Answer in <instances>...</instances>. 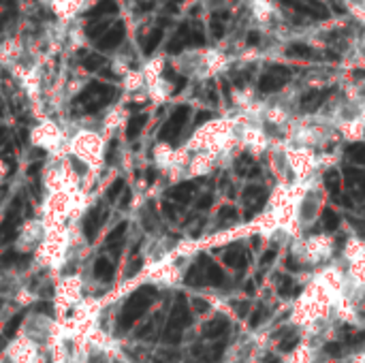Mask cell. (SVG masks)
<instances>
[{"instance_id": "836d02e7", "label": "cell", "mask_w": 365, "mask_h": 363, "mask_svg": "<svg viewBox=\"0 0 365 363\" xmlns=\"http://www.w3.org/2000/svg\"><path fill=\"white\" fill-rule=\"evenodd\" d=\"M211 28H214V37H216V39H222V37H225V26H222L218 20L211 22Z\"/></svg>"}, {"instance_id": "9c48e42d", "label": "cell", "mask_w": 365, "mask_h": 363, "mask_svg": "<svg viewBox=\"0 0 365 363\" xmlns=\"http://www.w3.org/2000/svg\"><path fill=\"white\" fill-rule=\"evenodd\" d=\"M227 327H228V320L225 318V316H216V318H211L209 323H205L203 327V336L205 338H218V336H222V333L227 331Z\"/></svg>"}, {"instance_id": "b9f144b4", "label": "cell", "mask_w": 365, "mask_h": 363, "mask_svg": "<svg viewBox=\"0 0 365 363\" xmlns=\"http://www.w3.org/2000/svg\"><path fill=\"white\" fill-rule=\"evenodd\" d=\"M235 308H237L239 316H246V312H248V303H244V301H235Z\"/></svg>"}, {"instance_id": "f6af8a7d", "label": "cell", "mask_w": 365, "mask_h": 363, "mask_svg": "<svg viewBox=\"0 0 365 363\" xmlns=\"http://www.w3.org/2000/svg\"><path fill=\"white\" fill-rule=\"evenodd\" d=\"M265 363H280V361H278V357H274V355H265Z\"/></svg>"}, {"instance_id": "2e32d148", "label": "cell", "mask_w": 365, "mask_h": 363, "mask_svg": "<svg viewBox=\"0 0 365 363\" xmlns=\"http://www.w3.org/2000/svg\"><path fill=\"white\" fill-rule=\"evenodd\" d=\"M325 186L327 190L333 195V199L340 197V188H342V180H340V173L335 171V169H329L325 173Z\"/></svg>"}, {"instance_id": "484cf974", "label": "cell", "mask_w": 365, "mask_h": 363, "mask_svg": "<svg viewBox=\"0 0 365 363\" xmlns=\"http://www.w3.org/2000/svg\"><path fill=\"white\" fill-rule=\"evenodd\" d=\"M278 291H280L282 297L291 295V291H293V280H291V276H280V280H278Z\"/></svg>"}, {"instance_id": "9a60e30c", "label": "cell", "mask_w": 365, "mask_h": 363, "mask_svg": "<svg viewBox=\"0 0 365 363\" xmlns=\"http://www.w3.org/2000/svg\"><path fill=\"white\" fill-rule=\"evenodd\" d=\"M94 276H96L98 280H111L114 278V263H111L109 259H96V263H94Z\"/></svg>"}, {"instance_id": "6da1fadb", "label": "cell", "mask_w": 365, "mask_h": 363, "mask_svg": "<svg viewBox=\"0 0 365 363\" xmlns=\"http://www.w3.org/2000/svg\"><path fill=\"white\" fill-rule=\"evenodd\" d=\"M154 297H156V293H154L152 286H141L137 293H133V297L126 301L124 310L120 312V318H117V327H120V331L131 329L141 316L148 312V308L152 306Z\"/></svg>"}, {"instance_id": "7c38bea8", "label": "cell", "mask_w": 365, "mask_h": 363, "mask_svg": "<svg viewBox=\"0 0 365 363\" xmlns=\"http://www.w3.org/2000/svg\"><path fill=\"white\" fill-rule=\"evenodd\" d=\"M284 84H286L284 77H278V75H274V73H267V75H263V77H261V81H258V88H261V92H275V90H280Z\"/></svg>"}, {"instance_id": "8992f818", "label": "cell", "mask_w": 365, "mask_h": 363, "mask_svg": "<svg viewBox=\"0 0 365 363\" xmlns=\"http://www.w3.org/2000/svg\"><path fill=\"white\" fill-rule=\"evenodd\" d=\"M265 199H267V195H265V190L261 186H248V188L244 190V203L250 205V212H246V218H252V216L263 207Z\"/></svg>"}, {"instance_id": "8fae6325", "label": "cell", "mask_w": 365, "mask_h": 363, "mask_svg": "<svg viewBox=\"0 0 365 363\" xmlns=\"http://www.w3.org/2000/svg\"><path fill=\"white\" fill-rule=\"evenodd\" d=\"M205 284H211V286L225 284V272L211 261L209 263L205 261Z\"/></svg>"}, {"instance_id": "7a4b0ae2", "label": "cell", "mask_w": 365, "mask_h": 363, "mask_svg": "<svg viewBox=\"0 0 365 363\" xmlns=\"http://www.w3.org/2000/svg\"><path fill=\"white\" fill-rule=\"evenodd\" d=\"M188 325H190V310L186 306V299L180 295L173 310H171V316H169V320H167L162 340L167 344H178L182 340V331H184V327H188Z\"/></svg>"}, {"instance_id": "d4e9b609", "label": "cell", "mask_w": 365, "mask_h": 363, "mask_svg": "<svg viewBox=\"0 0 365 363\" xmlns=\"http://www.w3.org/2000/svg\"><path fill=\"white\" fill-rule=\"evenodd\" d=\"M297 344H299V336H297V331H293L291 336H286V338L280 342V350H282V353H291V350L295 348Z\"/></svg>"}, {"instance_id": "ffe728a7", "label": "cell", "mask_w": 365, "mask_h": 363, "mask_svg": "<svg viewBox=\"0 0 365 363\" xmlns=\"http://www.w3.org/2000/svg\"><path fill=\"white\" fill-rule=\"evenodd\" d=\"M160 41H162V28H154L152 30V34L148 37V41H145V45H143V54H152L158 45H160Z\"/></svg>"}, {"instance_id": "cb8c5ba5", "label": "cell", "mask_w": 365, "mask_h": 363, "mask_svg": "<svg viewBox=\"0 0 365 363\" xmlns=\"http://www.w3.org/2000/svg\"><path fill=\"white\" fill-rule=\"evenodd\" d=\"M105 64V58L103 56H88L84 60V68H88V71H101V67Z\"/></svg>"}, {"instance_id": "8d00e7d4", "label": "cell", "mask_w": 365, "mask_h": 363, "mask_svg": "<svg viewBox=\"0 0 365 363\" xmlns=\"http://www.w3.org/2000/svg\"><path fill=\"white\" fill-rule=\"evenodd\" d=\"M211 201H214V197H211V195H205V197H201V201L197 203V207H199V209H207V207L211 205Z\"/></svg>"}, {"instance_id": "4316f807", "label": "cell", "mask_w": 365, "mask_h": 363, "mask_svg": "<svg viewBox=\"0 0 365 363\" xmlns=\"http://www.w3.org/2000/svg\"><path fill=\"white\" fill-rule=\"evenodd\" d=\"M248 167H252V160L246 154L241 156L237 162H235V171H237L239 175H248Z\"/></svg>"}, {"instance_id": "d6a6232c", "label": "cell", "mask_w": 365, "mask_h": 363, "mask_svg": "<svg viewBox=\"0 0 365 363\" xmlns=\"http://www.w3.org/2000/svg\"><path fill=\"white\" fill-rule=\"evenodd\" d=\"M263 308H256V312L252 314V318H250V327H258L261 325V320H263Z\"/></svg>"}, {"instance_id": "603a6c76", "label": "cell", "mask_w": 365, "mask_h": 363, "mask_svg": "<svg viewBox=\"0 0 365 363\" xmlns=\"http://www.w3.org/2000/svg\"><path fill=\"white\" fill-rule=\"evenodd\" d=\"M124 233H126V222H120V225H117L115 229L107 235V244H109V246H115L122 237H124Z\"/></svg>"}, {"instance_id": "e575fe53", "label": "cell", "mask_w": 365, "mask_h": 363, "mask_svg": "<svg viewBox=\"0 0 365 363\" xmlns=\"http://www.w3.org/2000/svg\"><path fill=\"white\" fill-rule=\"evenodd\" d=\"M141 265H143V261H141V259H137V261H133V263H131V267H128V269H126V276H128V278H131V276H133V273H137V272H139V269H141Z\"/></svg>"}, {"instance_id": "e0dca14e", "label": "cell", "mask_w": 365, "mask_h": 363, "mask_svg": "<svg viewBox=\"0 0 365 363\" xmlns=\"http://www.w3.org/2000/svg\"><path fill=\"white\" fill-rule=\"evenodd\" d=\"M81 2H84V0H54V7H56V11L60 15L70 17L75 11L81 7Z\"/></svg>"}, {"instance_id": "ac0fdd59", "label": "cell", "mask_w": 365, "mask_h": 363, "mask_svg": "<svg viewBox=\"0 0 365 363\" xmlns=\"http://www.w3.org/2000/svg\"><path fill=\"white\" fill-rule=\"evenodd\" d=\"M145 122H148V118H145L143 113L133 115L131 122H128V126H126V137H128V139H135V137H137V135H139L141 131H143Z\"/></svg>"}, {"instance_id": "4dcf8cb0", "label": "cell", "mask_w": 365, "mask_h": 363, "mask_svg": "<svg viewBox=\"0 0 365 363\" xmlns=\"http://www.w3.org/2000/svg\"><path fill=\"white\" fill-rule=\"evenodd\" d=\"M350 225H352V229L357 231V235H359V237H365V222H363V220L350 218Z\"/></svg>"}, {"instance_id": "5b68a950", "label": "cell", "mask_w": 365, "mask_h": 363, "mask_svg": "<svg viewBox=\"0 0 365 363\" xmlns=\"http://www.w3.org/2000/svg\"><path fill=\"white\" fill-rule=\"evenodd\" d=\"M344 175H346V184L348 190L352 192L355 199H365V173H361L359 169L344 165Z\"/></svg>"}, {"instance_id": "277c9868", "label": "cell", "mask_w": 365, "mask_h": 363, "mask_svg": "<svg viewBox=\"0 0 365 363\" xmlns=\"http://www.w3.org/2000/svg\"><path fill=\"white\" fill-rule=\"evenodd\" d=\"M124 37H126L124 22H117V24H114L107 32L103 34L101 39L96 41V49H98V51H111V49H117L122 43H124Z\"/></svg>"}, {"instance_id": "44dd1931", "label": "cell", "mask_w": 365, "mask_h": 363, "mask_svg": "<svg viewBox=\"0 0 365 363\" xmlns=\"http://www.w3.org/2000/svg\"><path fill=\"white\" fill-rule=\"evenodd\" d=\"M322 225H325L327 231H335L340 225V216L331 207H325V212H322Z\"/></svg>"}, {"instance_id": "30bf717a", "label": "cell", "mask_w": 365, "mask_h": 363, "mask_svg": "<svg viewBox=\"0 0 365 363\" xmlns=\"http://www.w3.org/2000/svg\"><path fill=\"white\" fill-rule=\"evenodd\" d=\"M203 265H205V256H201L197 265H192L190 269H188V273H186V284L188 286L205 284V269H203Z\"/></svg>"}, {"instance_id": "7402d4cb", "label": "cell", "mask_w": 365, "mask_h": 363, "mask_svg": "<svg viewBox=\"0 0 365 363\" xmlns=\"http://www.w3.org/2000/svg\"><path fill=\"white\" fill-rule=\"evenodd\" d=\"M291 58H312L314 56V51H312V47H308V45H303V43H295V45H291L286 51Z\"/></svg>"}, {"instance_id": "4fadbf2b", "label": "cell", "mask_w": 365, "mask_h": 363, "mask_svg": "<svg viewBox=\"0 0 365 363\" xmlns=\"http://www.w3.org/2000/svg\"><path fill=\"white\" fill-rule=\"evenodd\" d=\"M101 212H90L86 216V220H84V233H86V237L88 239H94L96 237V231L101 229Z\"/></svg>"}, {"instance_id": "d590c367", "label": "cell", "mask_w": 365, "mask_h": 363, "mask_svg": "<svg viewBox=\"0 0 365 363\" xmlns=\"http://www.w3.org/2000/svg\"><path fill=\"white\" fill-rule=\"evenodd\" d=\"M361 342H365V331H359L348 338V344H352V346H357V344H361Z\"/></svg>"}, {"instance_id": "60d3db41", "label": "cell", "mask_w": 365, "mask_h": 363, "mask_svg": "<svg viewBox=\"0 0 365 363\" xmlns=\"http://www.w3.org/2000/svg\"><path fill=\"white\" fill-rule=\"evenodd\" d=\"M258 41H261V34H258V32H250L248 39H246V43H248V45H256Z\"/></svg>"}, {"instance_id": "83f0119b", "label": "cell", "mask_w": 365, "mask_h": 363, "mask_svg": "<svg viewBox=\"0 0 365 363\" xmlns=\"http://www.w3.org/2000/svg\"><path fill=\"white\" fill-rule=\"evenodd\" d=\"M235 218H237V209L231 205L220 207V212H218V220H235Z\"/></svg>"}, {"instance_id": "f546056e", "label": "cell", "mask_w": 365, "mask_h": 363, "mask_svg": "<svg viewBox=\"0 0 365 363\" xmlns=\"http://www.w3.org/2000/svg\"><path fill=\"white\" fill-rule=\"evenodd\" d=\"M325 353L331 355V357H340V355H342V346H340L338 342H329L325 346Z\"/></svg>"}, {"instance_id": "7bdbcfd3", "label": "cell", "mask_w": 365, "mask_h": 363, "mask_svg": "<svg viewBox=\"0 0 365 363\" xmlns=\"http://www.w3.org/2000/svg\"><path fill=\"white\" fill-rule=\"evenodd\" d=\"M164 214H167L169 216V218H171V220H175V218H178V214H175V209H173V205H169V203H164Z\"/></svg>"}, {"instance_id": "74e56055", "label": "cell", "mask_w": 365, "mask_h": 363, "mask_svg": "<svg viewBox=\"0 0 365 363\" xmlns=\"http://www.w3.org/2000/svg\"><path fill=\"white\" fill-rule=\"evenodd\" d=\"M335 201L342 203V205H344L346 209H352V207H355V203H352V199H350V197H342V195H340L338 199H335Z\"/></svg>"}, {"instance_id": "f1b7e54d", "label": "cell", "mask_w": 365, "mask_h": 363, "mask_svg": "<svg viewBox=\"0 0 365 363\" xmlns=\"http://www.w3.org/2000/svg\"><path fill=\"white\" fill-rule=\"evenodd\" d=\"M122 188H124V180H115V182H114V186L109 188V195H107V197L111 199V201H114V199L122 192Z\"/></svg>"}, {"instance_id": "5bb4252c", "label": "cell", "mask_w": 365, "mask_h": 363, "mask_svg": "<svg viewBox=\"0 0 365 363\" xmlns=\"http://www.w3.org/2000/svg\"><path fill=\"white\" fill-rule=\"evenodd\" d=\"M192 192H194V184H192V182H184V184L175 186V188L169 192V197H171L173 201H178V203H188V201H190V197H192Z\"/></svg>"}, {"instance_id": "ba28073f", "label": "cell", "mask_w": 365, "mask_h": 363, "mask_svg": "<svg viewBox=\"0 0 365 363\" xmlns=\"http://www.w3.org/2000/svg\"><path fill=\"white\" fill-rule=\"evenodd\" d=\"M331 94V90H320V92H310L301 98V107L303 111H316L322 103L327 101V96Z\"/></svg>"}, {"instance_id": "f35d334b", "label": "cell", "mask_w": 365, "mask_h": 363, "mask_svg": "<svg viewBox=\"0 0 365 363\" xmlns=\"http://www.w3.org/2000/svg\"><path fill=\"white\" fill-rule=\"evenodd\" d=\"M275 259V250H267V252L263 254V259H261V265H269Z\"/></svg>"}, {"instance_id": "3957f363", "label": "cell", "mask_w": 365, "mask_h": 363, "mask_svg": "<svg viewBox=\"0 0 365 363\" xmlns=\"http://www.w3.org/2000/svg\"><path fill=\"white\" fill-rule=\"evenodd\" d=\"M188 113H190L188 105H180V107L171 113V118L164 122V126L160 128V135H158V137H160L162 141H175L178 135L182 133V128H184V124H186Z\"/></svg>"}, {"instance_id": "ee69618b", "label": "cell", "mask_w": 365, "mask_h": 363, "mask_svg": "<svg viewBox=\"0 0 365 363\" xmlns=\"http://www.w3.org/2000/svg\"><path fill=\"white\" fill-rule=\"evenodd\" d=\"M244 291H246V293H254V282H252V280H248V282H246V286H244Z\"/></svg>"}, {"instance_id": "52a82bcc", "label": "cell", "mask_w": 365, "mask_h": 363, "mask_svg": "<svg viewBox=\"0 0 365 363\" xmlns=\"http://www.w3.org/2000/svg\"><path fill=\"white\" fill-rule=\"evenodd\" d=\"M225 263L233 269H244L248 265V254L241 246H231V248L225 252Z\"/></svg>"}, {"instance_id": "d6986e66", "label": "cell", "mask_w": 365, "mask_h": 363, "mask_svg": "<svg viewBox=\"0 0 365 363\" xmlns=\"http://www.w3.org/2000/svg\"><path fill=\"white\" fill-rule=\"evenodd\" d=\"M346 156H348L350 160L359 162V165H365V145L363 143H350L348 148H346Z\"/></svg>"}, {"instance_id": "ab89813d", "label": "cell", "mask_w": 365, "mask_h": 363, "mask_svg": "<svg viewBox=\"0 0 365 363\" xmlns=\"http://www.w3.org/2000/svg\"><path fill=\"white\" fill-rule=\"evenodd\" d=\"M211 111H201V113L197 115V124H203V122H207V120H211Z\"/></svg>"}, {"instance_id": "1f68e13d", "label": "cell", "mask_w": 365, "mask_h": 363, "mask_svg": "<svg viewBox=\"0 0 365 363\" xmlns=\"http://www.w3.org/2000/svg\"><path fill=\"white\" fill-rule=\"evenodd\" d=\"M192 308L197 310L199 314H203V312H207V310H209V303L205 301V299H199V297H197V299L192 301Z\"/></svg>"}]
</instances>
